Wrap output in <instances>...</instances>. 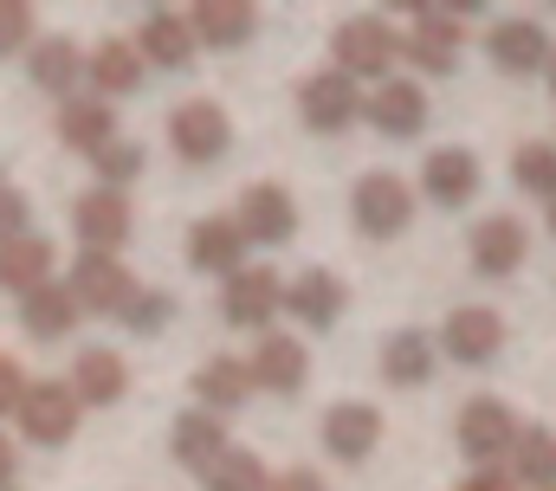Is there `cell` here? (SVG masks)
<instances>
[{"label": "cell", "instance_id": "6da1fadb", "mask_svg": "<svg viewBox=\"0 0 556 491\" xmlns=\"http://www.w3.org/2000/svg\"><path fill=\"white\" fill-rule=\"evenodd\" d=\"M402 59V39L389 20L363 13V20H343L337 26V72L356 85V78H389V65Z\"/></svg>", "mask_w": 556, "mask_h": 491}, {"label": "cell", "instance_id": "7a4b0ae2", "mask_svg": "<svg viewBox=\"0 0 556 491\" xmlns=\"http://www.w3.org/2000/svg\"><path fill=\"white\" fill-rule=\"evenodd\" d=\"M65 291H72V304H78V311L117 317V311L137 298V278H130V265H124L117 252H78V265H72V278H65Z\"/></svg>", "mask_w": 556, "mask_h": 491}, {"label": "cell", "instance_id": "3957f363", "mask_svg": "<svg viewBox=\"0 0 556 491\" xmlns=\"http://www.w3.org/2000/svg\"><path fill=\"white\" fill-rule=\"evenodd\" d=\"M168 142H175V155H181V162L207 168V162H220V155H227V142H233V117H227L214 98L175 104V111H168Z\"/></svg>", "mask_w": 556, "mask_h": 491}, {"label": "cell", "instance_id": "277c9868", "mask_svg": "<svg viewBox=\"0 0 556 491\" xmlns=\"http://www.w3.org/2000/svg\"><path fill=\"white\" fill-rule=\"evenodd\" d=\"M350 214H356V227H363L369 240H395V234L415 227V188H408L402 175H363Z\"/></svg>", "mask_w": 556, "mask_h": 491}, {"label": "cell", "instance_id": "5b68a950", "mask_svg": "<svg viewBox=\"0 0 556 491\" xmlns=\"http://www.w3.org/2000/svg\"><path fill=\"white\" fill-rule=\"evenodd\" d=\"M20 433L33 440V446H65L72 433H78V401H72V388L65 381H26V394H20Z\"/></svg>", "mask_w": 556, "mask_h": 491}, {"label": "cell", "instance_id": "8992f818", "mask_svg": "<svg viewBox=\"0 0 556 491\" xmlns=\"http://www.w3.org/2000/svg\"><path fill=\"white\" fill-rule=\"evenodd\" d=\"M298 117L311 123L317 136H343L350 123L363 117V91L343 78V72H311L298 85Z\"/></svg>", "mask_w": 556, "mask_h": 491}, {"label": "cell", "instance_id": "52a82bcc", "mask_svg": "<svg viewBox=\"0 0 556 491\" xmlns=\"http://www.w3.org/2000/svg\"><path fill=\"white\" fill-rule=\"evenodd\" d=\"M453 433H459V453H466L472 466H498V459L511 453V440H518V420H511L505 401H485V394H479V401L459 407V427H453Z\"/></svg>", "mask_w": 556, "mask_h": 491}, {"label": "cell", "instance_id": "ba28073f", "mask_svg": "<svg viewBox=\"0 0 556 491\" xmlns=\"http://www.w3.org/2000/svg\"><path fill=\"white\" fill-rule=\"evenodd\" d=\"M278 304H285V285H278V272H266V265H240L227 278V291H220V317L233 330H266L278 317Z\"/></svg>", "mask_w": 556, "mask_h": 491}, {"label": "cell", "instance_id": "9c48e42d", "mask_svg": "<svg viewBox=\"0 0 556 491\" xmlns=\"http://www.w3.org/2000/svg\"><path fill=\"white\" fill-rule=\"evenodd\" d=\"M459 46H466V26H459L453 7H420L415 33L402 39V52L415 59V72H433V78H446L459 65Z\"/></svg>", "mask_w": 556, "mask_h": 491}, {"label": "cell", "instance_id": "30bf717a", "mask_svg": "<svg viewBox=\"0 0 556 491\" xmlns=\"http://www.w3.org/2000/svg\"><path fill=\"white\" fill-rule=\"evenodd\" d=\"M233 227H240V240L247 246H285L291 234H298V201H291L278 181H253V188L240 194Z\"/></svg>", "mask_w": 556, "mask_h": 491}, {"label": "cell", "instance_id": "8fae6325", "mask_svg": "<svg viewBox=\"0 0 556 491\" xmlns=\"http://www.w3.org/2000/svg\"><path fill=\"white\" fill-rule=\"evenodd\" d=\"M440 350H446L453 363H466V368L492 363V356L505 350V317L485 311V304H459V311L440 324Z\"/></svg>", "mask_w": 556, "mask_h": 491}, {"label": "cell", "instance_id": "7c38bea8", "mask_svg": "<svg viewBox=\"0 0 556 491\" xmlns=\"http://www.w3.org/2000/svg\"><path fill=\"white\" fill-rule=\"evenodd\" d=\"M363 117L376 136H389V142H408L427 129V91H420L415 78H382L376 85V98L363 104Z\"/></svg>", "mask_w": 556, "mask_h": 491}, {"label": "cell", "instance_id": "4fadbf2b", "mask_svg": "<svg viewBox=\"0 0 556 491\" xmlns=\"http://www.w3.org/2000/svg\"><path fill=\"white\" fill-rule=\"evenodd\" d=\"M324 446L343 459V466H363L376 446H382V414L369 401H337L324 414Z\"/></svg>", "mask_w": 556, "mask_h": 491}, {"label": "cell", "instance_id": "5bb4252c", "mask_svg": "<svg viewBox=\"0 0 556 491\" xmlns=\"http://www.w3.org/2000/svg\"><path fill=\"white\" fill-rule=\"evenodd\" d=\"M253 388H266V394H298L304 381H311V356H304V343L298 337H285V330H266L260 337V350H253Z\"/></svg>", "mask_w": 556, "mask_h": 491}, {"label": "cell", "instance_id": "9a60e30c", "mask_svg": "<svg viewBox=\"0 0 556 491\" xmlns=\"http://www.w3.org/2000/svg\"><path fill=\"white\" fill-rule=\"evenodd\" d=\"M525 252H531V234L518 214H492L472 227V272H485V278H511L525 265Z\"/></svg>", "mask_w": 556, "mask_h": 491}, {"label": "cell", "instance_id": "2e32d148", "mask_svg": "<svg viewBox=\"0 0 556 491\" xmlns=\"http://www.w3.org/2000/svg\"><path fill=\"white\" fill-rule=\"evenodd\" d=\"M188 33H194V46L240 52V46L260 33V13H253L247 0H201V7H188Z\"/></svg>", "mask_w": 556, "mask_h": 491}, {"label": "cell", "instance_id": "e0dca14e", "mask_svg": "<svg viewBox=\"0 0 556 491\" xmlns=\"http://www.w3.org/2000/svg\"><path fill=\"white\" fill-rule=\"evenodd\" d=\"M485 59L505 72V78H531L544 59H551V33L538 20H505L485 33Z\"/></svg>", "mask_w": 556, "mask_h": 491}, {"label": "cell", "instance_id": "ac0fdd59", "mask_svg": "<svg viewBox=\"0 0 556 491\" xmlns=\"http://www.w3.org/2000/svg\"><path fill=\"white\" fill-rule=\"evenodd\" d=\"M72 221H78L85 252H117V246L130 240V227H137L130 201H124V194H111V188H91V194L72 207Z\"/></svg>", "mask_w": 556, "mask_h": 491}, {"label": "cell", "instance_id": "d6986e66", "mask_svg": "<svg viewBox=\"0 0 556 491\" xmlns=\"http://www.w3.org/2000/svg\"><path fill=\"white\" fill-rule=\"evenodd\" d=\"M72 401L78 407H117L124 394H130V368H124V356L117 350H85L78 363H72Z\"/></svg>", "mask_w": 556, "mask_h": 491}, {"label": "cell", "instance_id": "ffe728a7", "mask_svg": "<svg viewBox=\"0 0 556 491\" xmlns=\"http://www.w3.org/2000/svg\"><path fill=\"white\" fill-rule=\"evenodd\" d=\"M194 33H188V13H149L142 20V33H137V59L142 65H162V72H188L194 65Z\"/></svg>", "mask_w": 556, "mask_h": 491}, {"label": "cell", "instance_id": "44dd1931", "mask_svg": "<svg viewBox=\"0 0 556 491\" xmlns=\"http://www.w3.org/2000/svg\"><path fill=\"white\" fill-rule=\"evenodd\" d=\"M420 188H427V201H440V207H466V201L479 194V155H472V149H433V155L420 162Z\"/></svg>", "mask_w": 556, "mask_h": 491}, {"label": "cell", "instance_id": "7402d4cb", "mask_svg": "<svg viewBox=\"0 0 556 491\" xmlns=\"http://www.w3.org/2000/svg\"><path fill=\"white\" fill-rule=\"evenodd\" d=\"M78 304H72V291L59 285V278H46V285H33L26 298H20V324H26V337H39V343H59V337H72L78 330Z\"/></svg>", "mask_w": 556, "mask_h": 491}, {"label": "cell", "instance_id": "603a6c76", "mask_svg": "<svg viewBox=\"0 0 556 491\" xmlns=\"http://www.w3.org/2000/svg\"><path fill=\"white\" fill-rule=\"evenodd\" d=\"M240 252H247V240H240V227H233L227 214H207V221L188 227V265H194V272L233 278V272H240Z\"/></svg>", "mask_w": 556, "mask_h": 491}, {"label": "cell", "instance_id": "cb8c5ba5", "mask_svg": "<svg viewBox=\"0 0 556 491\" xmlns=\"http://www.w3.org/2000/svg\"><path fill=\"white\" fill-rule=\"evenodd\" d=\"M285 311H291L304 330H330V324L343 317V278H330V272H298V278L285 285Z\"/></svg>", "mask_w": 556, "mask_h": 491}, {"label": "cell", "instance_id": "d4e9b609", "mask_svg": "<svg viewBox=\"0 0 556 491\" xmlns=\"http://www.w3.org/2000/svg\"><path fill=\"white\" fill-rule=\"evenodd\" d=\"M194 394H201V414H233L247 394H253V375H247V363L240 356H207V363L194 368Z\"/></svg>", "mask_w": 556, "mask_h": 491}, {"label": "cell", "instance_id": "484cf974", "mask_svg": "<svg viewBox=\"0 0 556 491\" xmlns=\"http://www.w3.org/2000/svg\"><path fill=\"white\" fill-rule=\"evenodd\" d=\"M52 278V240H39V234H13V240H0V291H33V285H46Z\"/></svg>", "mask_w": 556, "mask_h": 491}, {"label": "cell", "instance_id": "4316f807", "mask_svg": "<svg viewBox=\"0 0 556 491\" xmlns=\"http://www.w3.org/2000/svg\"><path fill=\"white\" fill-rule=\"evenodd\" d=\"M85 78L98 85V98L111 104V98H130V91H142V59L137 46H124V39H104L91 59H85Z\"/></svg>", "mask_w": 556, "mask_h": 491}, {"label": "cell", "instance_id": "83f0119b", "mask_svg": "<svg viewBox=\"0 0 556 491\" xmlns=\"http://www.w3.org/2000/svg\"><path fill=\"white\" fill-rule=\"evenodd\" d=\"M168 453H175L181 466L207 473V466H214V459L227 453V427H220L214 414H201V407H194V414H181V420L168 427Z\"/></svg>", "mask_w": 556, "mask_h": 491}, {"label": "cell", "instance_id": "f1b7e54d", "mask_svg": "<svg viewBox=\"0 0 556 491\" xmlns=\"http://www.w3.org/2000/svg\"><path fill=\"white\" fill-rule=\"evenodd\" d=\"M33 85L52 91V98H72V85L85 78V52L72 39H33V59H26Z\"/></svg>", "mask_w": 556, "mask_h": 491}, {"label": "cell", "instance_id": "f546056e", "mask_svg": "<svg viewBox=\"0 0 556 491\" xmlns=\"http://www.w3.org/2000/svg\"><path fill=\"white\" fill-rule=\"evenodd\" d=\"M382 381H395V388L433 381V337H427V330H395V337L382 343Z\"/></svg>", "mask_w": 556, "mask_h": 491}, {"label": "cell", "instance_id": "4dcf8cb0", "mask_svg": "<svg viewBox=\"0 0 556 491\" xmlns=\"http://www.w3.org/2000/svg\"><path fill=\"white\" fill-rule=\"evenodd\" d=\"M59 136H65L72 149L98 155V149L117 136V117H111V104H104V98H65V111H59Z\"/></svg>", "mask_w": 556, "mask_h": 491}, {"label": "cell", "instance_id": "1f68e13d", "mask_svg": "<svg viewBox=\"0 0 556 491\" xmlns=\"http://www.w3.org/2000/svg\"><path fill=\"white\" fill-rule=\"evenodd\" d=\"M518 486H538L551 491L556 486V433L544 427H518V440H511V466H505Z\"/></svg>", "mask_w": 556, "mask_h": 491}, {"label": "cell", "instance_id": "d6a6232c", "mask_svg": "<svg viewBox=\"0 0 556 491\" xmlns=\"http://www.w3.org/2000/svg\"><path fill=\"white\" fill-rule=\"evenodd\" d=\"M201 486L207 491H266V466H260L247 446H227V453L201 473Z\"/></svg>", "mask_w": 556, "mask_h": 491}, {"label": "cell", "instance_id": "836d02e7", "mask_svg": "<svg viewBox=\"0 0 556 491\" xmlns=\"http://www.w3.org/2000/svg\"><path fill=\"white\" fill-rule=\"evenodd\" d=\"M511 175H518V188H525V194L556 201V142H525V149L511 155Z\"/></svg>", "mask_w": 556, "mask_h": 491}, {"label": "cell", "instance_id": "e575fe53", "mask_svg": "<svg viewBox=\"0 0 556 491\" xmlns=\"http://www.w3.org/2000/svg\"><path fill=\"white\" fill-rule=\"evenodd\" d=\"M91 168H98V188L124 194V181H137V175H142V149H137V142H124V136H111V142L91 155Z\"/></svg>", "mask_w": 556, "mask_h": 491}, {"label": "cell", "instance_id": "d590c367", "mask_svg": "<svg viewBox=\"0 0 556 491\" xmlns=\"http://www.w3.org/2000/svg\"><path fill=\"white\" fill-rule=\"evenodd\" d=\"M117 317H124V324H130L137 337H155V330H162V324L175 317V291H142V285H137V298H130V304H124Z\"/></svg>", "mask_w": 556, "mask_h": 491}, {"label": "cell", "instance_id": "8d00e7d4", "mask_svg": "<svg viewBox=\"0 0 556 491\" xmlns=\"http://www.w3.org/2000/svg\"><path fill=\"white\" fill-rule=\"evenodd\" d=\"M26 39H33V7L26 0H0V59L20 52Z\"/></svg>", "mask_w": 556, "mask_h": 491}, {"label": "cell", "instance_id": "74e56055", "mask_svg": "<svg viewBox=\"0 0 556 491\" xmlns=\"http://www.w3.org/2000/svg\"><path fill=\"white\" fill-rule=\"evenodd\" d=\"M13 234H26V194L0 175V240H13Z\"/></svg>", "mask_w": 556, "mask_h": 491}, {"label": "cell", "instance_id": "f35d334b", "mask_svg": "<svg viewBox=\"0 0 556 491\" xmlns=\"http://www.w3.org/2000/svg\"><path fill=\"white\" fill-rule=\"evenodd\" d=\"M20 394H26V375H20L13 356H0V414H13V407H20Z\"/></svg>", "mask_w": 556, "mask_h": 491}, {"label": "cell", "instance_id": "ab89813d", "mask_svg": "<svg viewBox=\"0 0 556 491\" xmlns=\"http://www.w3.org/2000/svg\"><path fill=\"white\" fill-rule=\"evenodd\" d=\"M459 491H518V479H511L505 466H472V479Z\"/></svg>", "mask_w": 556, "mask_h": 491}, {"label": "cell", "instance_id": "60d3db41", "mask_svg": "<svg viewBox=\"0 0 556 491\" xmlns=\"http://www.w3.org/2000/svg\"><path fill=\"white\" fill-rule=\"evenodd\" d=\"M266 491H324V479H317L311 466H291V473H278V479H266Z\"/></svg>", "mask_w": 556, "mask_h": 491}, {"label": "cell", "instance_id": "b9f144b4", "mask_svg": "<svg viewBox=\"0 0 556 491\" xmlns=\"http://www.w3.org/2000/svg\"><path fill=\"white\" fill-rule=\"evenodd\" d=\"M13 466H20V453H13V440L0 433V491H13Z\"/></svg>", "mask_w": 556, "mask_h": 491}, {"label": "cell", "instance_id": "7bdbcfd3", "mask_svg": "<svg viewBox=\"0 0 556 491\" xmlns=\"http://www.w3.org/2000/svg\"><path fill=\"white\" fill-rule=\"evenodd\" d=\"M544 78H551V91H556V46H551V59H544Z\"/></svg>", "mask_w": 556, "mask_h": 491}, {"label": "cell", "instance_id": "ee69618b", "mask_svg": "<svg viewBox=\"0 0 556 491\" xmlns=\"http://www.w3.org/2000/svg\"><path fill=\"white\" fill-rule=\"evenodd\" d=\"M551 234H556V201H551Z\"/></svg>", "mask_w": 556, "mask_h": 491}, {"label": "cell", "instance_id": "f6af8a7d", "mask_svg": "<svg viewBox=\"0 0 556 491\" xmlns=\"http://www.w3.org/2000/svg\"><path fill=\"white\" fill-rule=\"evenodd\" d=\"M551 491H556V486H551Z\"/></svg>", "mask_w": 556, "mask_h": 491}]
</instances>
